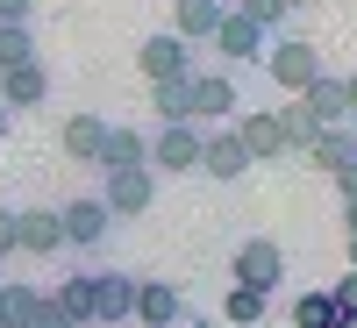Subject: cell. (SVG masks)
Instances as JSON below:
<instances>
[{"instance_id": "cell-8", "label": "cell", "mask_w": 357, "mask_h": 328, "mask_svg": "<svg viewBox=\"0 0 357 328\" xmlns=\"http://www.w3.org/2000/svg\"><path fill=\"white\" fill-rule=\"evenodd\" d=\"M200 171H207V178H222V186H236V178L250 171L243 136H236V129H207V136H200Z\"/></svg>"}, {"instance_id": "cell-2", "label": "cell", "mask_w": 357, "mask_h": 328, "mask_svg": "<svg viewBox=\"0 0 357 328\" xmlns=\"http://www.w3.org/2000/svg\"><path fill=\"white\" fill-rule=\"evenodd\" d=\"M107 186H100V207L114 221H136V214H151V200H158V171L151 164H122V171H100Z\"/></svg>"}, {"instance_id": "cell-27", "label": "cell", "mask_w": 357, "mask_h": 328, "mask_svg": "<svg viewBox=\"0 0 357 328\" xmlns=\"http://www.w3.org/2000/svg\"><path fill=\"white\" fill-rule=\"evenodd\" d=\"M29 328H86L65 300H57V292H43V300H36V321H29Z\"/></svg>"}, {"instance_id": "cell-23", "label": "cell", "mask_w": 357, "mask_h": 328, "mask_svg": "<svg viewBox=\"0 0 357 328\" xmlns=\"http://www.w3.org/2000/svg\"><path fill=\"white\" fill-rule=\"evenodd\" d=\"M264 300H272V292L229 286V300H222V321H229V328H264Z\"/></svg>"}, {"instance_id": "cell-9", "label": "cell", "mask_w": 357, "mask_h": 328, "mask_svg": "<svg viewBox=\"0 0 357 328\" xmlns=\"http://www.w3.org/2000/svg\"><path fill=\"white\" fill-rule=\"evenodd\" d=\"M136 321L143 328H178L186 321V292L172 279H136Z\"/></svg>"}, {"instance_id": "cell-3", "label": "cell", "mask_w": 357, "mask_h": 328, "mask_svg": "<svg viewBox=\"0 0 357 328\" xmlns=\"http://www.w3.org/2000/svg\"><path fill=\"white\" fill-rule=\"evenodd\" d=\"M229 279L250 286V292H279V279H286V250L272 243V235H250V243H236Z\"/></svg>"}, {"instance_id": "cell-29", "label": "cell", "mask_w": 357, "mask_h": 328, "mask_svg": "<svg viewBox=\"0 0 357 328\" xmlns=\"http://www.w3.org/2000/svg\"><path fill=\"white\" fill-rule=\"evenodd\" d=\"M329 292H336V307H343V314H357V272H343Z\"/></svg>"}, {"instance_id": "cell-40", "label": "cell", "mask_w": 357, "mask_h": 328, "mask_svg": "<svg viewBox=\"0 0 357 328\" xmlns=\"http://www.w3.org/2000/svg\"><path fill=\"white\" fill-rule=\"evenodd\" d=\"M222 328H229V321H222Z\"/></svg>"}, {"instance_id": "cell-32", "label": "cell", "mask_w": 357, "mask_h": 328, "mask_svg": "<svg viewBox=\"0 0 357 328\" xmlns=\"http://www.w3.org/2000/svg\"><path fill=\"white\" fill-rule=\"evenodd\" d=\"M36 15V0H0V22H29Z\"/></svg>"}, {"instance_id": "cell-22", "label": "cell", "mask_w": 357, "mask_h": 328, "mask_svg": "<svg viewBox=\"0 0 357 328\" xmlns=\"http://www.w3.org/2000/svg\"><path fill=\"white\" fill-rule=\"evenodd\" d=\"M336 321H343V307H336V292H329V286L293 300V328H336Z\"/></svg>"}, {"instance_id": "cell-7", "label": "cell", "mask_w": 357, "mask_h": 328, "mask_svg": "<svg viewBox=\"0 0 357 328\" xmlns=\"http://www.w3.org/2000/svg\"><path fill=\"white\" fill-rule=\"evenodd\" d=\"M136 65H143V79H151V86H158V79H186V72H193V43L172 36V29H158V36L136 50Z\"/></svg>"}, {"instance_id": "cell-20", "label": "cell", "mask_w": 357, "mask_h": 328, "mask_svg": "<svg viewBox=\"0 0 357 328\" xmlns=\"http://www.w3.org/2000/svg\"><path fill=\"white\" fill-rule=\"evenodd\" d=\"M151 107H158V122H193V72L186 79H158Z\"/></svg>"}, {"instance_id": "cell-37", "label": "cell", "mask_w": 357, "mask_h": 328, "mask_svg": "<svg viewBox=\"0 0 357 328\" xmlns=\"http://www.w3.org/2000/svg\"><path fill=\"white\" fill-rule=\"evenodd\" d=\"M336 328H357V314H343V321H336Z\"/></svg>"}, {"instance_id": "cell-36", "label": "cell", "mask_w": 357, "mask_h": 328, "mask_svg": "<svg viewBox=\"0 0 357 328\" xmlns=\"http://www.w3.org/2000/svg\"><path fill=\"white\" fill-rule=\"evenodd\" d=\"M186 328H222V321H186Z\"/></svg>"}, {"instance_id": "cell-39", "label": "cell", "mask_w": 357, "mask_h": 328, "mask_svg": "<svg viewBox=\"0 0 357 328\" xmlns=\"http://www.w3.org/2000/svg\"><path fill=\"white\" fill-rule=\"evenodd\" d=\"M350 143H357V114H350Z\"/></svg>"}, {"instance_id": "cell-18", "label": "cell", "mask_w": 357, "mask_h": 328, "mask_svg": "<svg viewBox=\"0 0 357 328\" xmlns=\"http://www.w3.org/2000/svg\"><path fill=\"white\" fill-rule=\"evenodd\" d=\"M122 164H151V136H136V129H114V122H107L100 171H122Z\"/></svg>"}, {"instance_id": "cell-11", "label": "cell", "mask_w": 357, "mask_h": 328, "mask_svg": "<svg viewBox=\"0 0 357 328\" xmlns=\"http://www.w3.org/2000/svg\"><path fill=\"white\" fill-rule=\"evenodd\" d=\"M57 221H65V250H93L100 235L114 228V214L100 207V193H86V200H72V207H57Z\"/></svg>"}, {"instance_id": "cell-1", "label": "cell", "mask_w": 357, "mask_h": 328, "mask_svg": "<svg viewBox=\"0 0 357 328\" xmlns=\"http://www.w3.org/2000/svg\"><path fill=\"white\" fill-rule=\"evenodd\" d=\"M264 72H272V86L293 100V93H307V86L321 79V43H307V36H279L272 50H264Z\"/></svg>"}, {"instance_id": "cell-16", "label": "cell", "mask_w": 357, "mask_h": 328, "mask_svg": "<svg viewBox=\"0 0 357 328\" xmlns=\"http://www.w3.org/2000/svg\"><path fill=\"white\" fill-rule=\"evenodd\" d=\"M222 15H229V0H172V36H186V43H207Z\"/></svg>"}, {"instance_id": "cell-17", "label": "cell", "mask_w": 357, "mask_h": 328, "mask_svg": "<svg viewBox=\"0 0 357 328\" xmlns=\"http://www.w3.org/2000/svg\"><path fill=\"white\" fill-rule=\"evenodd\" d=\"M57 143H65L72 164H100V143H107V122L100 114H72L65 129H57Z\"/></svg>"}, {"instance_id": "cell-25", "label": "cell", "mask_w": 357, "mask_h": 328, "mask_svg": "<svg viewBox=\"0 0 357 328\" xmlns=\"http://www.w3.org/2000/svg\"><path fill=\"white\" fill-rule=\"evenodd\" d=\"M272 114H279V129H286V150H307V143L321 136V122H314L301 100H286V107H272Z\"/></svg>"}, {"instance_id": "cell-28", "label": "cell", "mask_w": 357, "mask_h": 328, "mask_svg": "<svg viewBox=\"0 0 357 328\" xmlns=\"http://www.w3.org/2000/svg\"><path fill=\"white\" fill-rule=\"evenodd\" d=\"M57 300H65L79 321H93V272H86V279H65V286H57Z\"/></svg>"}, {"instance_id": "cell-24", "label": "cell", "mask_w": 357, "mask_h": 328, "mask_svg": "<svg viewBox=\"0 0 357 328\" xmlns=\"http://www.w3.org/2000/svg\"><path fill=\"white\" fill-rule=\"evenodd\" d=\"M29 57H36V29L29 22H0V72L29 65Z\"/></svg>"}, {"instance_id": "cell-30", "label": "cell", "mask_w": 357, "mask_h": 328, "mask_svg": "<svg viewBox=\"0 0 357 328\" xmlns=\"http://www.w3.org/2000/svg\"><path fill=\"white\" fill-rule=\"evenodd\" d=\"M336 193H343V207H357V157L336 164Z\"/></svg>"}, {"instance_id": "cell-19", "label": "cell", "mask_w": 357, "mask_h": 328, "mask_svg": "<svg viewBox=\"0 0 357 328\" xmlns=\"http://www.w3.org/2000/svg\"><path fill=\"white\" fill-rule=\"evenodd\" d=\"M36 300H43L36 279H8V286H0V328H29V321H36Z\"/></svg>"}, {"instance_id": "cell-35", "label": "cell", "mask_w": 357, "mask_h": 328, "mask_svg": "<svg viewBox=\"0 0 357 328\" xmlns=\"http://www.w3.org/2000/svg\"><path fill=\"white\" fill-rule=\"evenodd\" d=\"M0 143H8V107H0Z\"/></svg>"}, {"instance_id": "cell-31", "label": "cell", "mask_w": 357, "mask_h": 328, "mask_svg": "<svg viewBox=\"0 0 357 328\" xmlns=\"http://www.w3.org/2000/svg\"><path fill=\"white\" fill-rule=\"evenodd\" d=\"M15 214L22 207H0V257H15Z\"/></svg>"}, {"instance_id": "cell-38", "label": "cell", "mask_w": 357, "mask_h": 328, "mask_svg": "<svg viewBox=\"0 0 357 328\" xmlns=\"http://www.w3.org/2000/svg\"><path fill=\"white\" fill-rule=\"evenodd\" d=\"M286 8H314V0H286Z\"/></svg>"}, {"instance_id": "cell-15", "label": "cell", "mask_w": 357, "mask_h": 328, "mask_svg": "<svg viewBox=\"0 0 357 328\" xmlns=\"http://www.w3.org/2000/svg\"><path fill=\"white\" fill-rule=\"evenodd\" d=\"M293 100H301L321 129H350V114H357V107H350V93H343V79H329V72H321L307 93H293Z\"/></svg>"}, {"instance_id": "cell-14", "label": "cell", "mask_w": 357, "mask_h": 328, "mask_svg": "<svg viewBox=\"0 0 357 328\" xmlns=\"http://www.w3.org/2000/svg\"><path fill=\"white\" fill-rule=\"evenodd\" d=\"M207 43H215L229 65H264V29H257V22H243L236 8L215 22V36H207Z\"/></svg>"}, {"instance_id": "cell-6", "label": "cell", "mask_w": 357, "mask_h": 328, "mask_svg": "<svg viewBox=\"0 0 357 328\" xmlns=\"http://www.w3.org/2000/svg\"><path fill=\"white\" fill-rule=\"evenodd\" d=\"M136 321V279L129 272H93V328Z\"/></svg>"}, {"instance_id": "cell-5", "label": "cell", "mask_w": 357, "mask_h": 328, "mask_svg": "<svg viewBox=\"0 0 357 328\" xmlns=\"http://www.w3.org/2000/svg\"><path fill=\"white\" fill-rule=\"evenodd\" d=\"M229 114H243L236 79H229V72H193V122L215 129V122H229Z\"/></svg>"}, {"instance_id": "cell-34", "label": "cell", "mask_w": 357, "mask_h": 328, "mask_svg": "<svg viewBox=\"0 0 357 328\" xmlns=\"http://www.w3.org/2000/svg\"><path fill=\"white\" fill-rule=\"evenodd\" d=\"M343 93H350V107H357V72H350V79H343Z\"/></svg>"}, {"instance_id": "cell-10", "label": "cell", "mask_w": 357, "mask_h": 328, "mask_svg": "<svg viewBox=\"0 0 357 328\" xmlns=\"http://www.w3.org/2000/svg\"><path fill=\"white\" fill-rule=\"evenodd\" d=\"M236 136H243L250 164H272V157H286V129H279V114H272V107H243V114H236Z\"/></svg>"}, {"instance_id": "cell-13", "label": "cell", "mask_w": 357, "mask_h": 328, "mask_svg": "<svg viewBox=\"0 0 357 328\" xmlns=\"http://www.w3.org/2000/svg\"><path fill=\"white\" fill-rule=\"evenodd\" d=\"M50 100V72H43V57H29V65H15V72H0V107H8V114H36Z\"/></svg>"}, {"instance_id": "cell-4", "label": "cell", "mask_w": 357, "mask_h": 328, "mask_svg": "<svg viewBox=\"0 0 357 328\" xmlns=\"http://www.w3.org/2000/svg\"><path fill=\"white\" fill-rule=\"evenodd\" d=\"M200 122H158V136H151V171H200Z\"/></svg>"}, {"instance_id": "cell-33", "label": "cell", "mask_w": 357, "mask_h": 328, "mask_svg": "<svg viewBox=\"0 0 357 328\" xmlns=\"http://www.w3.org/2000/svg\"><path fill=\"white\" fill-rule=\"evenodd\" d=\"M343 235H350V272H357V207H343Z\"/></svg>"}, {"instance_id": "cell-21", "label": "cell", "mask_w": 357, "mask_h": 328, "mask_svg": "<svg viewBox=\"0 0 357 328\" xmlns=\"http://www.w3.org/2000/svg\"><path fill=\"white\" fill-rule=\"evenodd\" d=\"M301 157H307L314 171H329V178H336V164H350V157H357V143H350V129H321Z\"/></svg>"}, {"instance_id": "cell-26", "label": "cell", "mask_w": 357, "mask_h": 328, "mask_svg": "<svg viewBox=\"0 0 357 328\" xmlns=\"http://www.w3.org/2000/svg\"><path fill=\"white\" fill-rule=\"evenodd\" d=\"M236 15L257 22L264 36H272V29H286V15H293V8H286V0H236Z\"/></svg>"}, {"instance_id": "cell-12", "label": "cell", "mask_w": 357, "mask_h": 328, "mask_svg": "<svg viewBox=\"0 0 357 328\" xmlns=\"http://www.w3.org/2000/svg\"><path fill=\"white\" fill-rule=\"evenodd\" d=\"M15 250L22 257H57V250H65V221H57V207H29V214H15Z\"/></svg>"}]
</instances>
